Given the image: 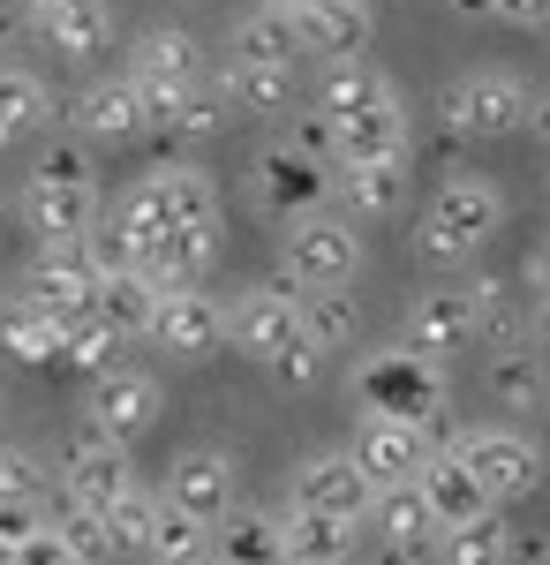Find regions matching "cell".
Returning <instances> with one entry per match:
<instances>
[{"label":"cell","mask_w":550,"mask_h":565,"mask_svg":"<svg viewBox=\"0 0 550 565\" xmlns=\"http://www.w3.org/2000/svg\"><path fill=\"white\" fill-rule=\"evenodd\" d=\"M31 174H39V181H98V174H91V151L76 143V136H61V143H45V159L31 167Z\"/></svg>","instance_id":"cell-43"},{"label":"cell","mask_w":550,"mask_h":565,"mask_svg":"<svg viewBox=\"0 0 550 565\" xmlns=\"http://www.w3.org/2000/svg\"><path fill=\"white\" fill-rule=\"evenodd\" d=\"M287 143H295L302 159H317V167H332V121L309 106V114H295V129H287Z\"/></svg>","instance_id":"cell-45"},{"label":"cell","mask_w":550,"mask_h":565,"mask_svg":"<svg viewBox=\"0 0 550 565\" xmlns=\"http://www.w3.org/2000/svg\"><path fill=\"white\" fill-rule=\"evenodd\" d=\"M317 370H325V348H317V340H287V348H279V362H272V385L309 392V385H317Z\"/></svg>","instance_id":"cell-42"},{"label":"cell","mask_w":550,"mask_h":565,"mask_svg":"<svg viewBox=\"0 0 550 565\" xmlns=\"http://www.w3.org/2000/svg\"><path fill=\"white\" fill-rule=\"evenodd\" d=\"M250 196H256V204H264L272 218L325 212V196H332V167L302 159L295 143H272V151H264V159L250 167Z\"/></svg>","instance_id":"cell-14"},{"label":"cell","mask_w":550,"mask_h":565,"mask_svg":"<svg viewBox=\"0 0 550 565\" xmlns=\"http://www.w3.org/2000/svg\"><path fill=\"white\" fill-rule=\"evenodd\" d=\"M61 340H68V332H61L45 309H31L23 295H8V302H0V348L15 354V362L45 370V362H61Z\"/></svg>","instance_id":"cell-32"},{"label":"cell","mask_w":550,"mask_h":565,"mask_svg":"<svg viewBox=\"0 0 550 565\" xmlns=\"http://www.w3.org/2000/svg\"><path fill=\"white\" fill-rule=\"evenodd\" d=\"M543 565H550V551H543Z\"/></svg>","instance_id":"cell-55"},{"label":"cell","mask_w":550,"mask_h":565,"mask_svg":"<svg viewBox=\"0 0 550 565\" xmlns=\"http://www.w3.org/2000/svg\"><path fill=\"white\" fill-rule=\"evenodd\" d=\"M0 505H45V476L31 452H15V445H0Z\"/></svg>","instance_id":"cell-41"},{"label":"cell","mask_w":550,"mask_h":565,"mask_svg":"<svg viewBox=\"0 0 550 565\" xmlns=\"http://www.w3.org/2000/svg\"><path fill=\"white\" fill-rule=\"evenodd\" d=\"M234 490H242L234 460H226L219 445H189V452H173L159 505H173L181 521H197V527H219L226 513H234Z\"/></svg>","instance_id":"cell-10"},{"label":"cell","mask_w":550,"mask_h":565,"mask_svg":"<svg viewBox=\"0 0 550 565\" xmlns=\"http://www.w3.org/2000/svg\"><path fill=\"white\" fill-rule=\"evenodd\" d=\"M219 106H242V114H279L287 106V90L295 76H279V68H256V61H234L226 53V68H219Z\"/></svg>","instance_id":"cell-36"},{"label":"cell","mask_w":550,"mask_h":565,"mask_svg":"<svg viewBox=\"0 0 550 565\" xmlns=\"http://www.w3.org/2000/svg\"><path fill=\"white\" fill-rule=\"evenodd\" d=\"M31 309H45L61 332L68 324H84L91 317V295H98V271H91V257L68 242V249H39V264L23 271V287H15Z\"/></svg>","instance_id":"cell-15"},{"label":"cell","mask_w":550,"mask_h":565,"mask_svg":"<svg viewBox=\"0 0 550 565\" xmlns=\"http://www.w3.org/2000/svg\"><path fill=\"white\" fill-rule=\"evenodd\" d=\"M430 558H437V565H506L512 558L506 513H475V521H461V527H437Z\"/></svg>","instance_id":"cell-30"},{"label":"cell","mask_w":550,"mask_h":565,"mask_svg":"<svg viewBox=\"0 0 550 565\" xmlns=\"http://www.w3.org/2000/svg\"><path fill=\"white\" fill-rule=\"evenodd\" d=\"M332 196L339 218H400L408 212V159H355V167H332Z\"/></svg>","instance_id":"cell-20"},{"label":"cell","mask_w":550,"mask_h":565,"mask_svg":"<svg viewBox=\"0 0 550 565\" xmlns=\"http://www.w3.org/2000/svg\"><path fill=\"white\" fill-rule=\"evenodd\" d=\"M151 302H159V287H151L144 271H106V279H98V295H91V317H98V324H114L121 340H144Z\"/></svg>","instance_id":"cell-31"},{"label":"cell","mask_w":550,"mask_h":565,"mask_svg":"<svg viewBox=\"0 0 550 565\" xmlns=\"http://www.w3.org/2000/svg\"><path fill=\"white\" fill-rule=\"evenodd\" d=\"M45 521L61 527V543L76 551V565H106V558H114V543H106V521H98V513H84V505H61V513H45Z\"/></svg>","instance_id":"cell-40"},{"label":"cell","mask_w":550,"mask_h":565,"mask_svg":"<svg viewBox=\"0 0 550 565\" xmlns=\"http://www.w3.org/2000/svg\"><path fill=\"white\" fill-rule=\"evenodd\" d=\"M45 121H53V90L31 68H0V151L23 143V136H39Z\"/></svg>","instance_id":"cell-35"},{"label":"cell","mask_w":550,"mask_h":565,"mask_svg":"<svg viewBox=\"0 0 550 565\" xmlns=\"http://www.w3.org/2000/svg\"><path fill=\"white\" fill-rule=\"evenodd\" d=\"M114 212H121V226L136 234V271H144L151 242H167V234H181V226H219V189H212L204 167L167 159V167H151V174L136 181Z\"/></svg>","instance_id":"cell-2"},{"label":"cell","mask_w":550,"mask_h":565,"mask_svg":"<svg viewBox=\"0 0 550 565\" xmlns=\"http://www.w3.org/2000/svg\"><path fill=\"white\" fill-rule=\"evenodd\" d=\"M287 340H302V295L287 287V279L250 287V295H234V302H226V348L250 354L256 370H272Z\"/></svg>","instance_id":"cell-8"},{"label":"cell","mask_w":550,"mask_h":565,"mask_svg":"<svg viewBox=\"0 0 550 565\" xmlns=\"http://www.w3.org/2000/svg\"><path fill=\"white\" fill-rule=\"evenodd\" d=\"M287 505H302V513H332V521L362 527L370 505H378V482L347 460V445H339V452H302L295 482H287Z\"/></svg>","instance_id":"cell-9"},{"label":"cell","mask_w":550,"mask_h":565,"mask_svg":"<svg viewBox=\"0 0 550 565\" xmlns=\"http://www.w3.org/2000/svg\"><path fill=\"white\" fill-rule=\"evenodd\" d=\"M445 452L475 476V490H483V505H490V513H506L512 498H528V490L543 482V445H536L528 430H506V423L461 430Z\"/></svg>","instance_id":"cell-4"},{"label":"cell","mask_w":550,"mask_h":565,"mask_svg":"<svg viewBox=\"0 0 550 565\" xmlns=\"http://www.w3.org/2000/svg\"><path fill=\"white\" fill-rule=\"evenodd\" d=\"M347 460L378 482V490H384V482H415V468L430 460V437L408 430V423H384V415H362V423H355V445H347Z\"/></svg>","instance_id":"cell-19"},{"label":"cell","mask_w":550,"mask_h":565,"mask_svg":"<svg viewBox=\"0 0 550 565\" xmlns=\"http://www.w3.org/2000/svg\"><path fill=\"white\" fill-rule=\"evenodd\" d=\"M528 287H550V242H543V257L528 264Z\"/></svg>","instance_id":"cell-49"},{"label":"cell","mask_w":550,"mask_h":565,"mask_svg":"<svg viewBox=\"0 0 550 565\" xmlns=\"http://www.w3.org/2000/svg\"><path fill=\"white\" fill-rule=\"evenodd\" d=\"M445 8H461V15H490V0H445Z\"/></svg>","instance_id":"cell-50"},{"label":"cell","mask_w":550,"mask_h":565,"mask_svg":"<svg viewBox=\"0 0 550 565\" xmlns=\"http://www.w3.org/2000/svg\"><path fill=\"white\" fill-rule=\"evenodd\" d=\"M121 332L114 324H98V317H84V324H68V340H61V362L68 370H84V377H106V370H121Z\"/></svg>","instance_id":"cell-38"},{"label":"cell","mask_w":550,"mask_h":565,"mask_svg":"<svg viewBox=\"0 0 550 565\" xmlns=\"http://www.w3.org/2000/svg\"><path fill=\"white\" fill-rule=\"evenodd\" d=\"M151 513H159V490H128L121 505H106L98 521H106V543H114V558H144V535H151Z\"/></svg>","instance_id":"cell-39"},{"label":"cell","mask_w":550,"mask_h":565,"mask_svg":"<svg viewBox=\"0 0 550 565\" xmlns=\"http://www.w3.org/2000/svg\"><path fill=\"white\" fill-rule=\"evenodd\" d=\"M128 84H136V90H197V84H204V45L189 39L181 23L144 31L136 53H128Z\"/></svg>","instance_id":"cell-18"},{"label":"cell","mask_w":550,"mask_h":565,"mask_svg":"<svg viewBox=\"0 0 550 565\" xmlns=\"http://www.w3.org/2000/svg\"><path fill=\"white\" fill-rule=\"evenodd\" d=\"M498 226H506V189L483 181V174H453V181H437V196L423 204L415 249H423L430 264H461V257H475Z\"/></svg>","instance_id":"cell-3"},{"label":"cell","mask_w":550,"mask_h":565,"mask_svg":"<svg viewBox=\"0 0 550 565\" xmlns=\"http://www.w3.org/2000/svg\"><path fill=\"white\" fill-rule=\"evenodd\" d=\"M490 399L498 407H543L550 399V348L512 340V348L490 354Z\"/></svg>","instance_id":"cell-28"},{"label":"cell","mask_w":550,"mask_h":565,"mask_svg":"<svg viewBox=\"0 0 550 565\" xmlns=\"http://www.w3.org/2000/svg\"><path fill=\"white\" fill-rule=\"evenodd\" d=\"M355 159H408V98L400 90L332 121V167H355Z\"/></svg>","instance_id":"cell-21"},{"label":"cell","mask_w":550,"mask_h":565,"mask_svg":"<svg viewBox=\"0 0 550 565\" xmlns=\"http://www.w3.org/2000/svg\"><path fill=\"white\" fill-rule=\"evenodd\" d=\"M106 212L98 204V181H23V226L39 234V249H68L84 242V226Z\"/></svg>","instance_id":"cell-16"},{"label":"cell","mask_w":550,"mask_h":565,"mask_svg":"<svg viewBox=\"0 0 550 565\" xmlns=\"http://www.w3.org/2000/svg\"><path fill=\"white\" fill-rule=\"evenodd\" d=\"M8 31H15V15H8V8H0V45H8Z\"/></svg>","instance_id":"cell-51"},{"label":"cell","mask_w":550,"mask_h":565,"mask_svg":"<svg viewBox=\"0 0 550 565\" xmlns=\"http://www.w3.org/2000/svg\"><path fill=\"white\" fill-rule=\"evenodd\" d=\"M61 490H68V505H84V513H106V505H121L128 490H136V468H128V445L114 437H68V452H61Z\"/></svg>","instance_id":"cell-12"},{"label":"cell","mask_w":550,"mask_h":565,"mask_svg":"<svg viewBox=\"0 0 550 565\" xmlns=\"http://www.w3.org/2000/svg\"><path fill=\"white\" fill-rule=\"evenodd\" d=\"M355 407L362 415H384V423H408V430L430 437V452H437V437H445V370H430V362H415L408 348H370L362 362H355Z\"/></svg>","instance_id":"cell-1"},{"label":"cell","mask_w":550,"mask_h":565,"mask_svg":"<svg viewBox=\"0 0 550 565\" xmlns=\"http://www.w3.org/2000/svg\"><path fill=\"white\" fill-rule=\"evenodd\" d=\"M8 565H76V551L61 543V527H53V521H39L15 551H8Z\"/></svg>","instance_id":"cell-44"},{"label":"cell","mask_w":550,"mask_h":565,"mask_svg":"<svg viewBox=\"0 0 550 565\" xmlns=\"http://www.w3.org/2000/svg\"><path fill=\"white\" fill-rule=\"evenodd\" d=\"M355 271H362V234H355V218L339 212H302L287 218V234H279V279L287 287H355Z\"/></svg>","instance_id":"cell-5"},{"label":"cell","mask_w":550,"mask_h":565,"mask_svg":"<svg viewBox=\"0 0 550 565\" xmlns=\"http://www.w3.org/2000/svg\"><path fill=\"white\" fill-rule=\"evenodd\" d=\"M355 332H362L355 287H302V340H317V348L332 354V348H347Z\"/></svg>","instance_id":"cell-34"},{"label":"cell","mask_w":550,"mask_h":565,"mask_svg":"<svg viewBox=\"0 0 550 565\" xmlns=\"http://www.w3.org/2000/svg\"><path fill=\"white\" fill-rule=\"evenodd\" d=\"M392 348H408L415 362H430V370H445L461 348H475V317H467V295L461 287H423L415 302H408V317H400V340Z\"/></svg>","instance_id":"cell-11"},{"label":"cell","mask_w":550,"mask_h":565,"mask_svg":"<svg viewBox=\"0 0 550 565\" xmlns=\"http://www.w3.org/2000/svg\"><path fill=\"white\" fill-rule=\"evenodd\" d=\"M226 53H234V61H256V68H279V76H295V61H309V53H302L295 15H287V8H272V0H256L250 15L234 23Z\"/></svg>","instance_id":"cell-24"},{"label":"cell","mask_w":550,"mask_h":565,"mask_svg":"<svg viewBox=\"0 0 550 565\" xmlns=\"http://www.w3.org/2000/svg\"><path fill=\"white\" fill-rule=\"evenodd\" d=\"M528 106H536V90L520 84V76H506V68H475V76H461V84H445L437 121H445L453 136H467V143H490V136L528 129Z\"/></svg>","instance_id":"cell-6"},{"label":"cell","mask_w":550,"mask_h":565,"mask_svg":"<svg viewBox=\"0 0 550 565\" xmlns=\"http://www.w3.org/2000/svg\"><path fill=\"white\" fill-rule=\"evenodd\" d=\"M167 415V392L151 370H106V377H91V430L114 437V445H136V437L151 430Z\"/></svg>","instance_id":"cell-13"},{"label":"cell","mask_w":550,"mask_h":565,"mask_svg":"<svg viewBox=\"0 0 550 565\" xmlns=\"http://www.w3.org/2000/svg\"><path fill=\"white\" fill-rule=\"evenodd\" d=\"M536 23H550V0H536Z\"/></svg>","instance_id":"cell-52"},{"label":"cell","mask_w":550,"mask_h":565,"mask_svg":"<svg viewBox=\"0 0 550 565\" xmlns=\"http://www.w3.org/2000/svg\"><path fill=\"white\" fill-rule=\"evenodd\" d=\"M370 521H378V551H400V558H430V543H437V513L423 505L415 482H384Z\"/></svg>","instance_id":"cell-25"},{"label":"cell","mask_w":550,"mask_h":565,"mask_svg":"<svg viewBox=\"0 0 550 565\" xmlns=\"http://www.w3.org/2000/svg\"><path fill=\"white\" fill-rule=\"evenodd\" d=\"M461 295H467V317H475V340H498V348H512V340H528V317H520V295H512L506 279L475 271V279H467Z\"/></svg>","instance_id":"cell-33"},{"label":"cell","mask_w":550,"mask_h":565,"mask_svg":"<svg viewBox=\"0 0 550 565\" xmlns=\"http://www.w3.org/2000/svg\"><path fill=\"white\" fill-rule=\"evenodd\" d=\"M302 31V53L309 61H362V45H370V0H309V8H287Z\"/></svg>","instance_id":"cell-17"},{"label":"cell","mask_w":550,"mask_h":565,"mask_svg":"<svg viewBox=\"0 0 550 565\" xmlns=\"http://www.w3.org/2000/svg\"><path fill=\"white\" fill-rule=\"evenodd\" d=\"M490 15H506V23H536V0H490Z\"/></svg>","instance_id":"cell-47"},{"label":"cell","mask_w":550,"mask_h":565,"mask_svg":"<svg viewBox=\"0 0 550 565\" xmlns=\"http://www.w3.org/2000/svg\"><path fill=\"white\" fill-rule=\"evenodd\" d=\"M415 490H423V505L437 513V527H461V521H475V513H490V505H483V490H475V476H467L445 445L415 468Z\"/></svg>","instance_id":"cell-27"},{"label":"cell","mask_w":550,"mask_h":565,"mask_svg":"<svg viewBox=\"0 0 550 565\" xmlns=\"http://www.w3.org/2000/svg\"><path fill=\"white\" fill-rule=\"evenodd\" d=\"M197 565H219V558H197Z\"/></svg>","instance_id":"cell-54"},{"label":"cell","mask_w":550,"mask_h":565,"mask_svg":"<svg viewBox=\"0 0 550 565\" xmlns=\"http://www.w3.org/2000/svg\"><path fill=\"white\" fill-rule=\"evenodd\" d=\"M212 558L219 565H287V543H279V513H226L212 527Z\"/></svg>","instance_id":"cell-29"},{"label":"cell","mask_w":550,"mask_h":565,"mask_svg":"<svg viewBox=\"0 0 550 565\" xmlns=\"http://www.w3.org/2000/svg\"><path fill=\"white\" fill-rule=\"evenodd\" d=\"M279 543H287V565H347V551L362 543V527L287 505V513H279Z\"/></svg>","instance_id":"cell-26"},{"label":"cell","mask_w":550,"mask_h":565,"mask_svg":"<svg viewBox=\"0 0 550 565\" xmlns=\"http://www.w3.org/2000/svg\"><path fill=\"white\" fill-rule=\"evenodd\" d=\"M144 340L167 348L173 362H204V354L226 348V302H219L212 287H159Z\"/></svg>","instance_id":"cell-7"},{"label":"cell","mask_w":550,"mask_h":565,"mask_svg":"<svg viewBox=\"0 0 550 565\" xmlns=\"http://www.w3.org/2000/svg\"><path fill=\"white\" fill-rule=\"evenodd\" d=\"M197 558H212V527H197V521H181L173 505H159L151 535H144V565H197Z\"/></svg>","instance_id":"cell-37"},{"label":"cell","mask_w":550,"mask_h":565,"mask_svg":"<svg viewBox=\"0 0 550 565\" xmlns=\"http://www.w3.org/2000/svg\"><path fill=\"white\" fill-rule=\"evenodd\" d=\"M528 340L550 348V287H536V309H528Z\"/></svg>","instance_id":"cell-46"},{"label":"cell","mask_w":550,"mask_h":565,"mask_svg":"<svg viewBox=\"0 0 550 565\" xmlns=\"http://www.w3.org/2000/svg\"><path fill=\"white\" fill-rule=\"evenodd\" d=\"M528 129L543 136V151H550V90H543V98H536V106H528Z\"/></svg>","instance_id":"cell-48"},{"label":"cell","mask_w":550,"mask_h":565,"mask_svg":"<svg viewBox=\"0 0 550 565\" xmlns=\"http://www.w3.org/2000/svg\"><path fill=\"white\" fill-rule=\"evenodd\" d=\"M31 23H39V39L53 45L61 61H91L98 45L114 39V8H106V0H39Z\"/></svg>","instance_id":"cell-22"},{"label":"cell","mask_w":550,"mask_h":565,"mask_svg":"<svg viewBox=\"0 0 550 565\" xmlns=\"http://www.w3.org/2000/svg\"><path fill=\"white\" fill-rule=\"evenodd\" d=\"M272 8H309V0H272Z\"/></svg>","instance_id":"cell-53"},{"label":"cell","mask_w":550,"mask_h":565,"mask_svg":"<svg viewBox=\"0 0 550 565\" xmlns=\"http://www.w3.org/2000/svg\"><path fill=\"white\" fill-rule=\"evenodd\" d=\"M76 136L84 143H136L144 136V90L128 84V76H98L76 98Z\"/></svg>","instance_id":"cell-23"}]
</instances>
